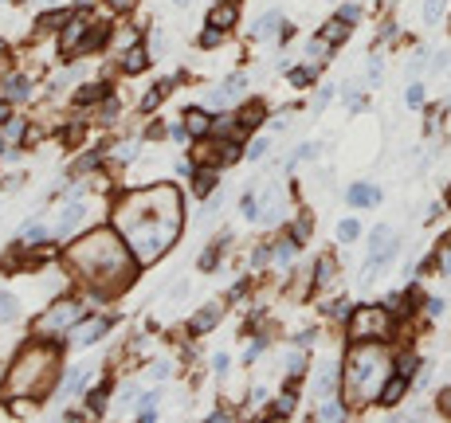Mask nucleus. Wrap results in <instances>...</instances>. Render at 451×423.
I'll return each mask as SVG.
<instances>
[{"label": "nucleus", "mask_w": 451, "mask_h": 423, "mask_svg": "<svg viewBox=\"0 0 451 423\" xmlns=\"http://www.w3.org/2000/svg\"><path fill=\"white\" fill-rule=\"evenodd\" d=\"M200 43H204V48H216V43H220V28H204Z\"/></svg>", "instance_id": "obj_32"}, {"label": "nucleus", "mask_w": 451, "mask_h": 423, "mask_svg": "<svg viewBox=\"0 0 451 423\" xmlns=\"http://www.w3.org/2000/svg\"><path fill=\"white\" fill-rule=\"evenodd\" d=\"M334 384H338V368H334V364H326V368L318 373L314 396H318V400H329V396H334Z\"/></svg>", "instance_id": "obj_9"}, {"label": "nucleus", "mask_w": 451, "mask_h": 423, "mask_svg": "<svg viewBox=\"0 0 451 423\" xmlns=\"http://www.w3.org/2000/svg\"><path fill=\"white\" fill-rule=\"evenodd\" d=\"M306 239H310V216H303L294 224V243H306Z\"/></svg>", "instance_id": "obj_26"}, {"label": "nucleus", "mask_w": 451, "mask_h": 423, "mask_svg": "<svg viewBox=\"0 0 451 423\" xmlns=\"http://www.w3.org/2000/svg\"><path fill=\"white\" fill-rule=\"evenodd\" d=\"M291 404H294V396H282L279 408H275V415H287V411H291Z\"/></svg>", "instance_id": "obj_43"}, {"label": "nucleus", "mask_w": 451, "mask_h": 423, "mask_svg": "<svg viewBox=\"0 0 451 423\" xmlns=\"http://www.w3.org/2000/svg\"><path fill=\"white\" fill-rule=\"evenodd\" d=\"M443 270H448V275H451V255H448V259H443Z\"/></svg>", "instance_id": "obj_50"}, {"label": "nucleus", "mask_w": 451, "mask_h": 423, "mask_svg": "<svg viewBox=\"0 0 451 423\" xmlns=\"http://www.w3.org/2000/svg\"><path fill=\"white\" fill-rule=\"evenodd\" d=\"M102 39H106V32H90V39H86V43H90V51H95L98 43H102Z\"/></svg>", "instance_id": "obj_45"}, {"label": "nucleus", "mask_w": 451, "mask_h": 423, "mask_svg": "<svg viewBox=\"0 0 451 423\" xmlns=\"http://www.w3.org/2000/svg\"><path fill=\"white\" fill-rule=\"evenodd\" d=\"M349 110H354V114H361V110H365V98H361V95H349Z\"/></svg>", "instance_id": "obj_42"}, {"label": "nucleus", "mask_w": 451, "mask_h": 423, "mask_svg": "<svg viewBox=\"0 0 451 423\" xmlns=\"http://www.w3.org/2000/svg\"><path fill=\"white\" fill-rule=\"evenodd\" d=\"M134 396H137V388H126L122 392V400H118V411H126L130 404H134Z\"/></svg>", "instance_id": "obj_39"}, {"label": "nucleus", "mask_w": 451, "mask_h": 423, "mask_svg": "<svg viewBox=\"0 0 451 423\" xmlns=\"http://www.w3.org/2000/svg\"><path fill=\"white\" fill-rule=\"evenodd\" d=\"M142 67H146V51L137 48V51H130V55H126V71H142Z\"/></svg>", "instance_id": "obj_23"}, {"label": "nucleus", "mask_w": 451, "mask_h": 423, "mask_svg": "<svg viewBox=\"0 0 451 423\" xmlns=\"http://www.w3.org/2000/svg\"><path fill=\"white\" fill-rule=\"evenodd\" d=\"M79 317H83V306L79 302H59V306H51L48 314H44L39 329H44V333H63V329H71Z\"/></svg>", "instance_id": "obj_4"}, {"label": "nucleus", "mask_w": 451, "mask_h": 423, "mask_svg": "<svg viewBox=\"0 0 451 423\" xmlns=\"http://www.w3.org/2000/svg\"><path fill=\"white\" fill-rule=\"evenodd\" d=\"M0 317H4V322H12V317H16V302H12V294H0Z\"/></svg>", "instance_id": "obj_24"}, {"label": "nucleus", "mask_w": 451, "mask_h": 423, "mask_svg": "<svg viewBox=\"0 0 451 423\" xmlns=\"http://www.w3.org/2000/svg\"><path fill=\"white\" fill-rule=\"evenodd\" d=\"M420 98H424V86H420V83H416V86H408V102H412V106L420 102Z\"/></svg>", "instance_id": "obj_41"}, {"label": "nucleus", "mask_w": 451, "mask_h": 423, "mask_svg": "<svg viewBox=\"0 0 451 423\" xmlns=\"http://www.w3.org/2000/svg\"><path fill=\"white\" fill-rule=\"evenodd\" d=\"M349 204L354 208H377L381 204V188L377 184H354V188H349Z\"/></svg>", "instance_id": "obj_8"}, {"label": "nucleus", "mask_w": 451, "mask_h": 423, "mask_svg": "<svg viewBox=\"0 0 451 423\" xmlns=\"http://www.w3.org/2000/svg\"><path fill=\"white\" fill-rule=\"evenodd\" d=\"M173 4H189V0H173Z\"/></svg>", "instance_id": "obj_51"}, {"label": "nucleus", "mask_w": 451, "mask_h": 423, "mask_svg": "<svg viewBox=\"0 0 451 423\" xmlns=\"http://www.w3.org/2000/svg\"><path fill=\"white\" fill-rule=\"evenodd\" d=\"M220 204H224V196L216 193V196H212V200L204 204V212H200V216H204V219H208V216H216V212H220Z\"/></svg>", "instance_id": "obj_33"}, {"label": "nucleus", "mask_w": 451, "mask_h": 423, "mask_svg": "<svg viewBox=\"0 0 451 423\" xmlns=\"http://www.w3.org/2000/svg\"><path fill=\"white\" fill-rule=\"evenodd\" d=\"M279 24H282L279 12H267V16L256 24V36H275V32H279Z\"/></svg>", "instance_id": "obj_14"}, {"label": "nucleus", "mask_w": 451, "mask_h": 423, "mask_svg": "<svg viewBox=\"0 0 451 423\" xmlns=\"http://www.w3.org/2000/svg\"><path fill=\"white\" fill-rule=\"evenodd\" d=\"M106 322H102V317H95V322H86V326H79V333H75V341H79V345H90V341H98L102 337V333H106Z\"/></svg>", "instance_id": "obj_10"}, {"label": "nucleus", "mask_w": 451, "mask_h": 423, "mask_svg": "<svg viewBox=\"0 0 451 423\" xmlns=\"http://www.w3.org/2000/svg\"><path fill=\"white\" fill-rule=\"evenodd\" d=\"M377 368L381 361L377 357H354V364H349V373H354V396L361 400V388H373V380H377Z\"/></svg>", "instance_id": "obj_6"}, {"label": "nucleus", "mask_w": 451, "mask_h": 423, "mask_svg": "<svg viewBox=\"0 0 451 423\" xmlns=\"http://www.w3.org/2000/svg\"><path fill=\"white\" fill-rule=\"evenodd\" d=\"M216 322H220V306H208V310H200V314L193 317V333H208Z\"/></svg>", "instance_id": "obj_12"}, {"label": "nucleus", "mask_w": 451, "mask_h": 423, "mask_svg": "<svg viewBox=\"0 0 451 423\" xmlns=\"http://www.w3.org/2000/svg\"><path fill=\"white\" fill-rule=\"evenodd\" d=\"M443 8H448V0H424V20L436 24L439 16H443Z\"/></svg>", "instance_id": "obj_15"}, {"label": "nucleus", "mask_w": 451, "mask_h": 423, "mask_svg": "<svg viewBox=\"0 0 451 423\" xmlns=\"http://www.w3.org/2000/svg\"><path fill=\"white\" fill-rule=\"evenodd\" d=\"M381 83V59H373L369 63V86H377Z\"/></svg>", "instance_id": "obj_40"}, {"label": "nucleus", "mask_w": 451, "mask_h": 423, "mask_svg": "<svg viewBox=\"0 0 451 423\" xmlns=\"http://www.w3.org/2000/svg\"><path fill=\"white\" fill-rule=\"evenodd\" d=\"M259 121H263V106H259V102H256V106L247 110V118H244V126H259Z\"/></svg>", "instance_id": "obj_34"}, {"label": "nucleus", "mask_w": 451, "mask_h": 423, "mask_svg": "<svg viewBox=\"0 0 451 423\" xmlns=\"http://www.w3.org/2000/svg\"><path fill=\"white\" fill-rule=\"evenodd\" d=\"M79 36H83V20H71V28H67V36H63V51H75Z\"/></svg>", "instance_id": "obj_16"}, {"label": "nucleus", "mask_w": 451, "mask_h": 423, "mask_svg": "<svg viewBox=\"0 0 451 423\" xmlns=\"http://www.w3.org/2000/svg\"><path fill=\"white\" fill-rule=\"evenodd\" d=\"M216 259H220V247L204 251V255H200V270H216Z\"/></svg>", "instance_id": "obj_29"}, {"label": "nucleus", "mask_w": 451, "mask_h": 423, "mask_svg": "<svg viewBox=\"0 0 451 423\" xmlns=\"http://www.w3.org/2000/svg\"><path fill=\"white\" fill-rule=\"evenodd\" d=\"M389 326H392V317H389V310H381V306H369V310H361V314L354 317V333L357 341L361 337H385L389 333Z\"/></svg>", "instance_id": "obj_3"}, {"label": "nucleus", "mask_w": 451, "mask_h": 423, "mask_svg": "<svg viewBox=\"0 0 451 423\" xmlns=\"http://www.w3.org/2000/svg\"><path fill=\"white\" fill-rule=\"evenodd\" d=\"M208 188H216V173H200V177H196V193L208 196Z\"/></svg>", "instance_id": "obj_25"}, {"label": "nucleus", "mask_w": 451, "mask_h": 423, "mask_svg": "<svg viewBox=\"0 0 451 423\" xmlns=\"http://www.w3.org/2000/svg\"><path fill=\"white\" fill-rule=\"evenodd\" d=\"M424 63H428V48H424V51H416V55H412V63H408V71L416 75L420 67H424Z\"/></svg>", "instance_id": "obj_36"}, {"label": "nucleus", "mask_w": 451, "mask_h": 423, "mask_svg": "<svg viewBox=\"0 0 451 423\" xmlns=\"http://www.w3.org/2000/svg\"><path fill=\"white\" fill-rule=\"evenodd\" d=\"M0 48H4V43H0Z\"/></svg>", "instance_id": "obj_52"}, {"label": "nucleus", "mask_w": 451, "mask_h": 423, "mask_svg": "<svg viewBox=\"0 0 451 423\" xmlns=\"http://www.w3.org/2000/svg\"><path fill=\"white\" fill-rule=\"evenodd\" d=\"M4 118H8V106H4V102H0V121H4Z\"/></svg>", "instance_id": "obj_49"}, {"label": "nucleus", "mask_w": 451, "mask_h": 423, "mask_svg": "<svg viewBox=\"0 0 451 423\" xmlns=\"http://www.w3.org/2000/svg\"><path fill=\"white\" fill-rule=\"evenodd\" d=\"M149 376H153V380H165V376H169V364H165V361H157L153 368H149Z\"/></svg>", "instance_id": "obj_38"}, {"label": "nucleus", "mask_w": 451, "mask_h": 423, "mask_svg": "<svg viewBox=\"0 0 451 423\" xmlns=\"http://www.w3.org/2000/svg\"><path fill=\"white\" fill-rule=\"evenodd\" d=\"M310 79H314V63H306V67H294V71H291V83L294 86H306Z\"/></svg>", "instance_id": "obj_19"}, {"label": "nucleus", "mask_w": 451, "mask_h": 423, "mask_svg": "<svg viewBox=\"0 0 451 423\" xmlns=\"http://www.w3.org/2000/svg\"><path fill=\"white\" fill-rule=\"evenodd\" d=\"M110 4H114L118 12H130V8H134V0H110Z\"/></svg>", "instance_id": "obj_47"}, {"label": "nucleus", "mask_w": 451, "mask_h": 423, "mask_svg": "<svg viewBox=\"0 0 451 423\" xmlns=\"http://www.w3.org/2000/svg\"><path fill=\"white\" fill-rule=\"evenodd\" d=\"M404 388H408V376H392L389 384H385V392H381V400H385V404H396V400L404 396Z\"/></svg>", "instance_id": "obj_13"}, {"label": "nucleus", "mask_w": 451, "mask_h": 423, "mask_svg": "<svg viewBox=\"0 0 451 423\" xmlns=\"http://www.w3.org/2000/svg\"><path fill=\"white\" fill-rule=\"evenodd\" d=\"M416 368H420V361H416V357H404V361H401V376H412Z\"/></svg>", "instance_id": "obj_37"}, {"label": "nucleus", "mask_w": 451, "mask_h": 423, "mask_svg": "<svg viewBox=\"0 0 451 423\" xmlns=\"http://www.w3.org/2000/svg\"><path fill=\"white\" fill-rule=\"evenodd\" d=\"M232 24H236V4H228V0L216 4V8H212V28L224 32V28H232Z\"/></svg>", "instance_id": "obj_11"}, {"label": "nucleus", "mask_w": 451, "mask_h": 423, "mask_svg": "<svg viewBox=\"0 0 451 423\" xmlns=\"http://www.w3.org/2000/svg\"><path fill=\"white\" fill-rule=\"evenodd\" d=\"M126 239L134 247V255L142 263H153L181 231V200L169 188H153V193H137L126 200V208L118 212Z\"/></svg>", "instance_id": "obj_1"}, {"label": "nucleus", "mask_w": 451, "mask_h": 423, "mask_svg": "<svg viewBox=\"0 0 451 423\" xmlns=\"http://www.w3.org/2000/svg\"><path fill=\"white\" fill-rule=\"evenodd\" d=\"M345 32H349V24H345V20H338V24H329L326 32H322V36H326V39H334V43H342V39H345Z\"/></svg>", "instance_id": "obj_22"}, {"label": "nucleus", "mask_w": 451, "mask_h": 423, "mask_svg": "<svg viewBox=\"0 0 451 423\" xmlns=\"http://www.w3.org/2000/svg\"><path fill=\"white\" fill-rule=\"evenodd\" d=\"M439 408H443V411H448V415H451V388H448V392H443V396H439Z\"/></svg>", "instance_id": "obj_48"}, {"label": "nucleus", "mask_w": 451, "mask_h": 423, "mask_svg": "<svg viewBox=\"0 0 451 423\" xmlns=\"http://www.w3.org/2000/svg\"><path fill=\"white\" fill-rule=\"evenodd\" d=\"M357 235H361V228H357L354 219H342V224H338V239L342 243H354Z\"/></svg>", "instance_id": "obj_17"}, {"label": "nucleus", "mask_w": 451, "mask_h": 423, "mask_svg": "<svg viewBox=\"0 0 451 423\" xmlns=\"http://www.w3.org/2000/svg\"><path fill=\"white\" fill-rule=\"evenodd\" d=\"M44 235H48V231H44V224H28V228L20 231V239H24V243H39Z\"/></svg>", "instance_id": "obj_21"}, {"label": "nucleus", "mask_w": 451, "mask_h": 423, "mask_svg": "<svg viewBox=\"0 0 451 423\" xmlns=\"http://www.w3.org/2000/svg\"><path fill=\"white\" fill-rule=\"evenodd\" d=\"M338 16H342L345 24H357V16H361V8H357V4H345V8H342Z\"/></svg>", "instance_id": "obj_31"}, {"label": "nucleus", "mask_w": 451, "mask_h": 423, "mask_svg": "<svg viewBox=\"0 0 451 423\" xmlns=\"http://www.w3.org/2000/svg\"><path fill=\"white\" fill-rule=\"evenodd\" d=\"M169 86H173V79H165L161 86H153V90L146 95V102H142V106H146V110H153V106L161 102V98H165V90H169Z\"/></svg>", "instance_id": "obj_18"}, {"label": "nucleus", "mask_w": 451, "mask_h": 423, "mask_svg": "<svg viewBox=\"0 0 451 423\" xmlns=\"http://www.w3.org/2000/svg\"><path fill=\"white\" fill-rule=\"evenodd\" d=\"M204 130H208V118L193 110V114H189V133H204Z\"/></svg>", "instance_id": "obj_27"}, {"label": "nucleus", "mask_w": 451, "mask_h": 423, "mask_svg": "<svg viewBox=\"0 0 451 423\" xmlns=\"http://www.w3.org/2000/svg\"><path fill=\"white\" fill-rule=\"evenodd\" d=\"M95 98H102V86H86V90H79V102H95Z\"/></svg>", "instance_id": "obj_35"}, {"label": "nucleus", "mask_w": 451, "mask_h": 423, "mask_svg": "<svg viewBox=\"0 0 451 423\" xmlns=\"http://www.w3.org/2000/svg\"><path fill=\"white\" fill-rule=\"evenodd\" d=\"M244 90H247V79H244V75H232V79H224L220 86H212V90H208V106H212V110L232 106L236 98L244 95Z\"/></svg>", "instance_id": "obj_5"}, {"label": "nucleus", "mask_w": 451, "mask_h": 423, "mask_svg": "<svg viewBox=\"0 0 451 423\" xmlns=\"http://www.w3.org/2000/svg\"><path fill=\"white\" fill-rule=\"evenodd\" d=\"M4 90H8V95H12V98H24V95H28V90H32V86H28V83H24V79H12V83L4 86Z\"/></svg>", "instance_id": "obj_28"}, {"label": "nucleus", "mask_w": 451, "mask_h": 423, "mask_svg": "<svg viewBox=\"0 0 451 423\" xmlns=\"http://www.w3.org/2000/svg\"><path fill=\"white\" fill-rule=\"evenodd\" d=\"M263 153H267V141H256V146L247 149V157H263Z\"/></svg>", "instance_id": "obj_44"}, {"label": "nucleus", "mask_w": 451, "mask_h": 423, "mask_svg": "<svg viewBox=\"0 0 451 423\" xmlns=\"http://www.w3.org/2000/svg\"><path fill=\"white\" fill-rule=\"evenodd\" d=\"M318 415H322V420H338V415H342V404H322V411H318Z\"/></svg>", "instance_id": "obj_30"}, {"label": "nucleus", "mask_w": 451, "mask_h": 423, "mask_svg": "<svg viewBox=\"0 0 451 423\" xmlns=\"http://www.w3.org/2000/svg\"><path fill=\"white\" fill-rule=\"evenodd\" d=\"M83 212H86L83 196H71V200H67V208L59 212V219H55V235H71V231L83 224Z\"/></svg>", "instance_id": "obj_7"}, {"label": "nucleus", "mask_w": 451, "mask_h": 423, "mask_svg": "<svg viewBox=\"0 0 451 423\" xmlns=\"http://www.w3.org/2000/svg\"><path fill=\"white\" fill-rule=\"evenodd\" d=\"M216 373H220V376L228 373V357H224V353H216Z\"/></svg>", "instance_id": "obj_46"}, {"label": "nucleus", "mask_w": 451, "mask_h": 423, "mask_svg": "<svg viewBox=\"0 0 451 423\" xmlns=\"http://www.w3.org/2000/svg\"><path fill=\"white\" fill-rule=\"evenodd\" d=\"M326 43H329L326 36L310 39V48H306V55H310V63H318V59H322V55H326Z\"/></svg>", "instance_id": "obj_20"}, {"label": "nucleus", "mask_w": 451, "mask_h": 423, "mask_svg": "<svg viewBox=\"0 0 451 423\" xmlns=\"http://www.w3.org/2000/svg\"><path fill=\"white\" fill-rule=\"evenodd\" d=\"M396 247H401V243H396V235H392L389 224L373 228V235H369V270H365V282L381 270V263H385V259H392V255H396Z\"/></svg>", "instance_id": "obj_2"}]
</instances>
